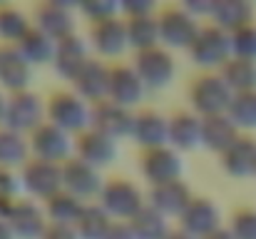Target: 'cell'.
I'll list each match as a JSON object with an SVG mask.
<instances>
[{
  "instance_id": "cell-45",
  "label": "cell",
  "mask_w": 256,
  "mask_h": 239,
  "mask_svg": "<svg viewBox=\"0 0 256 239\" xmlns=\"http://www.w3.org/2000/svg\"><path fill=\"white\" fill-rule=\"evenodd\" d=\"M164 239H196V237H192V234H189V232H184L182 227H172V232Z\"/></svg>"
},
{
  "instance_id": "cell-38",
  "label": "cell",
  "mask_w": 256,
  "mask_h": 239,
  "mask_svg": "<svg viewBox=\"0 0 256 239\" xmlns=\"http://www.w3.org/2000/svg\"><path fill=\"white\" fill-rule=\"evenodd\" d=\"M229 35H232V55L234 58L256 60V20Z\"/></svg>"
},
{
  "instance_id": "cell-25",
  "label": "cell",
  "mask_w": 256,
  "mask_h": 239,
  "mask_svg": "<svg viewBox=\"0 0 256 239\" xmlns=\"http://www.w3.org/2000/svg\"><path fill=\"white\" fill-rule=\"evenodd\" d=\"M170 145L182 155L202 147V117L194 110H176L170 115Z\"/></svg>"
},
{
  "instance_id": "cell-37",
  "label": "cell",
  "mask_w": 256,
  "mask_h": 239,
  "mask_svg": "<svg viewBox=\"0 0 256 239\" xmlns=\"http://www.w3.org/2000/svg\"><path fill=\"white\" fill-rule=\"evenodd\" d=\"M22 197H25V192H22L20 172L0 167V214H8Z\"/></svg>"
},
{
  "instance_id": "cell-31",
  "label": "cell",
  "mask_w": 256,
  "mask_h": 239,
  "mask_svg": "<svg viewBox=\"0 0 256 239\" xmlns=\"http://www.w3.org/2000/svg\"><path fill=\"white\" fill-rule=\"evenodd\" d=\"M30 155V140L22 132H15L10 127H0V167L5 169H20Z\"/></svg>"
},
{
  "instance_id": "cell-4",
  "label": "cell",
  "mask_w": 256,
  "mask_h": 239,
  "mask_svg": "<svg viewBox=\"0 0 256 239\" xmlns=\"http://www.w3.org/2000/svg\"><path fill=\"white\" fill-rule=\"evenodd\" d=\"M186 97H189V110H194L199 117H214V115H226L234 90L226 85L222 73H199L189 82Z\"/></svg>"
},
{
  "instance_id": "cell-5",
  "label": "cell",
  "mask_w": 256,
  "mask_h": 239,
  "mask_svg": "<svg viewBox=\"0 0 256 239\" xmlns=\"http://www.w3.org/2000/svg\"><path fill=\"white\" fill-rule=\"evenodd\" d=\"M157 20H160V40H162V48H167L172 53L176 50H189L194 38L199 35L204 20H199L184 3L179 5H164L160 8L157 13Z\"/></svg>"
},
{
  "instance_id": "cell-46",
  "label": "cell",
  "mask_w": 256,
  "mask_h": 239,
  "mask_svg": "<svg viewBox=\"0 0 256 239\" xmlns=\"http://www.w3.org/2000/svg\"><path fill=\"white\" fill-rule=\"evenodd\" d=\"M5 105H8V92L0 90V127L5 125Z\"/></svg>"
},
{
  "instance_id": "cell-23",
  "label": "cell",
  "mask_w": 256,
  "mask_h": 239,
  "mask_svg": "<svg viewBox=\"0 0 256 239\" xmlns=\"http://www.w3.org/2000/svg\"><path fill=\"white\" fill-rule=\"evenodd\" d=\"M32 65L22 58V53L15 45H0V90L2 92H20L30 90Z\"/></svg>"
},
{
  "instance_id": "cell-9",
  "label": "cell",
  "mask_w": 256,
  "mask_h": 239,
  "mask_svg": "<svg viewBox=\"0 0 256 239\" xmlns=\"http://www.w3.org/2000/svg\"><path fill=\"white\" fill-rule=\"evenodd\" d=\"M137 169L142 174V179L154 187V184H164V182H174V179H184V155L179 150H174L172 145L164 147H154V150H142L140 152V162Z\"/></svg>"
},
{
  "instance_id": "cell-10",
  "label": "cell",
  "mask_w": 256,
  "mask_h": 239,
  "mask_svg": "<svg viewBox=\"0 0 256 239\" xmlns=\"http://www.w3.org/2000/svg\"><path fill=\"white\" fill-rule=\"evenodd\" d=\"M45 120H48V115H45V97H40L32 87L8 95L5 127H10L15 132H22V135H30Z\"/></svg>"
},
{
  "instance_id": "cell-43",
  "label": "cell",
  "mask_w": 256,
  "mask_h": 239,
  "mask_svg": "<svg viewBox=\"0 0 256 239\" xmlns=\"http://www.w3.org/2000/svg\"><path fill=\"white\" fill-rule=\"evenodd\" d=\"M0 239H18L12 227H10V222L5 219V214H0Z\"/></svg>"
},
{
  "instance_id": "cell-8",
  "label": "cell",
  "mask_w": 256,
  "mask_h": 239,
  "mask_svg": "<svg viewBox=\"0 0 256 239\" xmlns=\"http://www.w3.org/2000/svg\"><path fill=\"white\" fill-rule=\"evenodd\" d=\"M18 172H20L25 197H30L35 202H48L52 194H58L62 189V164L30 157Z\"/></svg>"
},
{
  "instance_id": "cell-29",
  "label": "cell",
  "mask_w": 256,
  "mask_h": 239,
  "mask_svg": "<svg viewBox=\"0 0 256 239\" xmlns=\"http://www.w3.org/2000/svg\"><path fill=\"white\" fill-rule=\"evenodd\" d=\"M15 48L22 53V58H25L32 68H38V65H52L58 40L50 38L48 33H42L40 28L32 25V28L22 35V40H20Z\"/></svg>"
},
{
  "instance_id": "cell-32",
  "label": "cell",
  "mask_w": 256,
  "mask_h": 239,
  "mask_svg": "<svg viewBox=\"0 0 256 239\" xmlns=\"http://www.w3.org/2000/svg\"><path fill=\"white\" fill-rule=\"evenodd\" d=\"M85 204L87 202L72 197V194L65 192V189H60V192L52 194L48 202H42L45 214H48V222H52V224H72V227H75V222L80 219Z\"/></svg>"
},
{
  "instance_id": "cell-2",
  "label": "cell",
  "mask_w": 256,
  "mask_h": 239,
  "mask_svg": "<svg viewBox=\"0 0 256 239\" xmlns=\"http://www.w3.org/2000/svg\"><path fill=\"white\" fill-rule=\"evenodd\" d=\"M122 5V18H124V28H127V40H130V50L132 53H142V50H152L160 48V20L157 13L160 8L152 3H142V0H124Z\"/></svg>"
},
{
  "instance_id": "cell-27",
  "label": "cell",
  "mask_w": 256,
  "mask_h": 239,
  "mask_svg": "<svg viewBox=\"0 0 256 239\" xmlns=\"http://www.w3.org/2000/svg\"><path fill=\"white\" fill-rule=\"evenodd\" d=\"M206 23H214L216 28L234 33V30L254 23V8L246 0H212Z\"/></svg>"
},
{
  "instance_id": "cell-39",
  "label": "cell",
  "mask_w": 256,
  "mask_h": 239,
  "mask_svg": "<svg viewBox=\"0 0 256 239\" xmlns=\"http://www.w3.org/2000/svg\"><path fill=\"white\" fill-rule=\"evenodd\" d=\"M78 13L92 25V23H100V20L122 15V5L114 3V0H90V3H85V5L78 8Z\"/></svg>"
},
{
  "instance_id": "cell-21",
  "label": "cell",
  "mask_w": 256,
  "mask_h": 239,
  "mask_svg": "<svg viewBox=\"0 0 256 239\" xmlns=\"http://www.w3.org/2000/svg\"><path fill=\"white\" fill-rule=\"evenodd\" d=\"M5 219L10 222L12 232L18 239H42L45 229H48V214L42 202H35L30 197H22L8 214Z\"/></svg>"
},
{
  "instance_id": "cell-47",
  "label": "cell",
  "mask_w": 256,
  "mask_h": 239,
  "mask_svg": "<svg viewBox=\"0 0 256 239\" xmlns=\"http://www.w3.org/2000/svg\"><path fill=\"white\" fill-rule=\"evenodd\" d=\"M254 177H256V169H254Z\"/></svg>"
},
{
  "instance_id": "cell-7",
  "label": "cell",
  "mask_w": 256,
  "mask_h": 239,
  "mask_svg": "<svg viewBox=\"0 0 256 239\" xmlns=\"http://www.w3.org/2000/svg\"><path fill=\"white\" fill-rule=\"evenodd\" d=\"M132 68L144 82L147 92H157V90H167L174 78H176V60L174 53L167 48H152V50H142L132 55Z\"/></svg>"
},
{
  "instance_id": "cell-16",
  "label": "cell",
  "mask_w": 256,
  "mask_h": 239,
  "mask_svg": "<svg viewBox=\"0 0 256 239\" xmlns=\"http://www.w3.org/2000/svg\"><path fill=\"white\" fill-rule=\"evenodd\" d=\"M179 227L184 232H189L192 237L204 239L206 234L216 232L222 224V209L219 204L206 197V194H194L192 202L186 204V209L179 214Z\"/></svg>"
},
{
  "instance_id": "cell-33",
  "label": "cell",
  "mask_w": 256,
  "mask_h": 239,
  "mask_svg": "<svg viewBox=\"0 0 256 239\" xmlns=\"http://www.w3.org/2000/svg\"><path fill=\"white\" fill-rule=\"evenodd\" d=\"M130 227L137 239H164L172 232L170 217H164L150 204H144L142 212L134 219H130Z\"/></svg>"
},
{
  "instance_id": "cell-12",
  "label": "cell",
  "mask_w": 256,
  "mask_h": 239,
  "mask_svg": "<svg viewBox=\"0 0 256 239\" xmlns=\"http://www.w3.org/2000/svg\"><path fill=\"white\" fill-rule=\"evenodd\" d=\"M28 140H30V155L38 159L62 164L75 155V137L48 120L38 130H32L28 135Z\"/></svg>"
},
{
  "instance_id": "cell-14",
  "label": "cell",
  "mask_w": 256,
  "mask_h": 239,
  "mask_svg": "<svg viewBox=\"0 0 256 239\" xmlns=\"http://www.w3.org/2000/svg\"><path fill=\"white\" fill-rule=\"evenodd\" d=\"M130 140L140 150H154V147L170 145V115L162 110H154V107L134 110Z\"/></svg>"
},
{
  "instance_id": "cell-1",
  "label": "cell",
  "mask_w": 256,
  "mask_h": 239,
  "mask_svg": "<svg viewBox=\"0 0 256 239\" xmlns=\"http://www.w3.org/2000/svg\"><path fill=\"white\" fill-rule=\"evenodd\" d=\"M45 115H48V122L62 127L72 137L92 127V105L85 97H80L72 87L50 92L45 97Z\"/></svg>"
},
{
  "instance_id": "cell-41",
  "label": "cell",
  "mask_w": 256,
  "mask_h": 239,
  "mask_svg": "<svg viewBox=\"0 0 256 239\" xmlns=\"http://www.w3.org/2000/svg\"><path fill=\"white\" fill-rule=\"evenodd\" d=\"M42 239H80V234H78V229L72 224H52L50 222Z\"/></svg>"
},
{
  "instance_id": "cell-42",
  "label": "cell",
  "mask_w": 256,
  "mask_h": 239,
  "mask_svg": "<svg viewBox=\"0 0 256 239\" xmlns=\"http://www.w3.org/2000/svg\"><path fill=\"white\" fill-rule=\"evenodd\" d=\"M104 239H137V237H134L130 222H112V227L104 234Z\"/></svg>"
},
{
  "instance_id": "cell-36",
  "label": "cell",
  "mask_w": 256,
  "mask_h": 239,
  "mask_svg": "<svg viewBox=\"0 0 256 239\" xmlns=\"http://www.w3.org/2000/svg\"><path fill=\"white\" fill-rule=\"evenodd\" d=\"M226 115L242 132L256 130V90L254 92H234Z\"/></svg>"
},
{
  "instance_id": "cell-26",
  "label": "cell",
  "mask_w": 256,
  "mask_h": 239,
  "mask_svg": "<svg viewBox=\"0 0 256 239\" xmlns=\"http://www.w3.org/2000/svg\"><path fill=\"white\" fill-rule=\"evenodd\" d=\"M244 132L229 120V115H214V117H202V147L222 155L226 152Z\"/></svg>"
},
{
  "instance_id": "cell-20",
  "label": "cell",
  "mask_w": 256,
  "mask_h": 239,
  "mask_svg": "<svg viewBox=\"0 0 256 239\" xmlns=\"http://www.w3.org/2000/svg\"><path fill=\"white\" fill-rule=\"evenodd\" d=\"M110 65L100 58H90L85 65L75 73V78L70 80V87L85 97L90 105H97L102 100H107V90H110Z\"/></svg>"
},
{
  "instance_id": "cell-40",
  "label": "cell",
  "mask_w": 256,
  "mask_h": 239,
  "mask_svg": "<svg viewBox=\"0 0 256 239\" xmlns=\"http://www.w3.org/2000/svg\"><path fill=\"white\" fill-rule=\"evenodd\" d=\"M229 232L236 239H256V209L254 207H239L232 214Z\"/></svg>"
},
{
  "instance_id": "cell-35",
  "label": "cell",
  "mask_w": 256,
  "mask_h": 239,
  "mask_svg": "<svg viewBox=\"0 0 256 239\" xmlns=\"http://www.w3.org/2000/svg\"><path fill=\"white\" fill-rule=\"evenodd\" d=\"M219 73L224 75L226 85L234 92H254L256 90V60L232 58Z\"/></svg>"
},
{
  "instance_id": "cell-28",
  "label": "cell",
  "mask_w": 256,
  "mask_h": 239,
  "mask_svg": "<svg viewBox=\"0 0 256 239\" xmlns=\"http://www.w3.org/2000/svg\"><path fill=\"white\" fill-rule=\"evenodd\" d=\"M219 164L229 177L236 179H246L254 177L256 169V140L249 135H242L226 152L219 155Z\"/></svg>"
},
{
  "instance_id": "cell-11",
  "label": "cell",
  "mask_w": 256,
  "mask_h": 239,
  "mask_svg": "<svg viewBox=\"0 0 256 239\" xmlns=\"http://www.w3.org/2000/svg\"><path fill=\"white\" fill-rule=\"evenodd\" d=\"M87 43L94 58L100 60H117L130 50V40H127V28H124V18H107L100 23H92L87 30Z\"/></svg>"
},
{
  "instance_id": "cell-3",
  "label": "cell",
  "mask_w": 256,
  "mask_h": 239,
  "mask_svg": "<svg viewBox=\"0 0 256 239\" xmlns=\"http://www.w3.org/2000/svg\"><path fill=\"white\" fill-rule=\"evenodd\" d=\"M97 204L114 219V222H130L134 219L142 207L147 204V194L142 187L130 177H110L97 197Z\"/></svg>"
},
{
  "instance_id": "cell-34",
  "label": "cell",
  "mask_w": 256,
  "mask_h": 239,
  "mask_svg": "<svg viewBox=\"0 0 256 239\" xmlns=\"http://www.w3.org/2000/svg\"><path fill=\"white\" fill-rule=\"evenodd\" d=\"M112 222L114 219L97 202H87L82 214H80V219L75 222V229H78L80 239H104V234L112 227Z\"/></svg>"
},
{
  "instance_id": "cell-44",
  "label": "cell",
  "mask_w": 256,
  "mask_h": 239,
  "mask_svg": "<svg viewBox=\"0 0 256 239\" xmlns=\"http://www.w3.org/2000/svg\"><path fill=\"white\" fill-rule=\"evenodd\" d=\"M204 239H236L232 232H229V227H219L216 232H212V234H206Z\"/></svg>"
},
{
  "instance_id": "cell-6",
  "label": "cell",
  "mask_w": 256,
  "mask_h": 239,
  "mask_svg": "<svg viewBox=\"0 0 256 239\" xmlns=\"http://www.w3.org/2000/svg\"><path fill=\"white\" fill-rule=\"evenodd\" d=\"M192 63L202 73H219L234 55H232V35L214 23H204L199 35L194 38L192 48L186 50Z\"/></svg>"
},
{
  "instance_id": "cell-15",
  "label": "cell",
  "mask_w": 256,
  "mask_h": 239,
  "mask_svg": "<svg viewBox=\"0 0 256 239\" xmlns=\"http://www.w3.org/2000/svg\"><path fill=\"white\" fill-rule=\"evenodd\" d=\"M78 8L60 3V0H50V3H38L32 10V25L40 28L42 33H48L55 40H62L68 35L78 33Z\"/></svg>"
},
{
  "instance_id": "cell-30",
  "label": "cell",
  "mask_w": 256,
  "mask_h": 239,
  "mask_svg": "<svg viewBox=\"0 0 256 239\" xmlns=\"http://www.w3.org/2000/svg\"><path fill=\"white\" fill-rule=\"evenodd\" d=\"M30 28H32V15H28L20 5L12 3L0 5V45H18Z\"/></svg>"
},
{
  "instance_id": "cell-13",
  "label": "cell",
  "mask_w": 256,
  "mask_h": 239,
  "mask_svg": "<svg viewBox=\"0 0 256 239\" xmlns=\"http://www.w3.org/2000/svg\"><path fill=\"white\" fill-rule=\"evenodd\" d=\"M104 182L107 179H104L102 169L87 164L85 159L72 155L68 162H62V189L82 202H97Z\"/></svg>"
},
{
  "instance_id": "cell-17",
  "label": "cell",
  "mask_w": 256,
  "mask_h": 239,
  "mask_svg": "<svg viewBox=\"0 0 256 239\" xmlns=\"http://www.w3.org/2000/svg\"><path fill=\"white\" fill-rule=\"evenodd\" d=\"M147 97V87L134 73L132 63H112L110 65V90H107V100L137 110L140 102Z\"/></svg>"
},
{
  "instance_id": "cell-18",
  "label": "cell",
  "mask_w": 256,
  "mask_h": 239,
  "mask_svg": "<svg viewBox=\"0 0 256 239\" xmlns=\"http://www.w3.org/2000/svg\"><path fill=\"white\" fill-rule=\"evenodd\" d=\"M132 122H134V110H130V107H122L112 100H102V102L92 105V127L117 142L130 140Z\"/></svg>"
},
{
  "instance_id": "cell-19",
  "label": "cell",
  "mask_w": 256,
  "mask_h": 239,
  "mask_svg": "<svg viewBox=\"0 0 256 239\" xmlns=\"http://www.w3.org/2000/svg\"><path fill=\"white\" fill-rule=\"evenodd\" d=\"M75 157L85 159L87 164L97 167V169H107L110 164H114L120 157V142L97 132L94 127H90L85 132H80L75 137Z\"/></svg>"
},
{
  "instance_id": "cell-24",
  "label": "cell",
  "mask_w": 256,
  "mask_h": 239,
  "mask_svg": "<svg viewBox=\"0 0 256 239\" xmlns=\"http://www.w3.org/2000/svg\"><path fill=\"white\" fill-rule=\"evenodd\" d=\"M92 55L90 50V43H87V35H68L62 40H58V48H55V60H52V68L60 78L65 80H72L75 73L85 65Z\"/></svg>"
},
{
  "instance_id": "cell-22",
  "label": "cell",
  "mask_w": 256,
  "mask_h": 239,
  "mask_svg": "<svg viewBox=\"0 0 256 239\" xmlns=\"http://www.w3.org/2000/svg\"><path fill=\"white\" fill-rule=\"evenodd\" d=\"M194 192L184 179H174L164 184H154L147 192V204L154 207L157 212H162L170 219H179V214L186 209V204L192 202Z\"/></svg>"
}]
</instances>
